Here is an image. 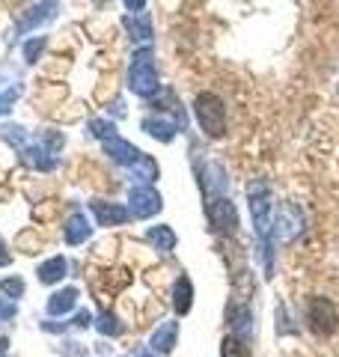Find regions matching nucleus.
Listing matches in <instances>:
<instances>
[{"label":"nucleus","mask_w":339,"mask_h":357,"mask_svg":"<svg viewBox=\"0 0 339 357\" xmlns=\"http://www.w3.org/2000/svg\"><path fill=\"white\" fill-rule=\"evenodd\" d=\"M194 114L199 128L209 134V137H223L226 131V107L214 93H199L194 102Z\"/></svg>","instance_id":"obj_1"},{"label":"nucleus","mask_w":339,"mask_h":357,"mask_svg":"<svg viewBox=\"0 0 339 357\" xmlns=\"http://www.w3.org/2000/svg\"><path fill=\"white\" fill-rule=\"evenodd\" d=\"M131 89L137 93L140 98H149L158 93V72H155V60H152V48H143L134 54V63H131Z\"/></svg>","instance_id":"obj_2"},{"label":"nucleus","mask_w":339,"mask_h":357,"mask_svg":"<svg viewBox=\"0 0 339 357\" xmlns=\"http://www.w3.org/2000/svg\"><path fill=\"white\" fill-rule=\"evenodd\" d=\"M307 325H310V331L315 333V337H331V333L336 331V325H339V312L327 298L315 295L307 304Z\"/></svg>","instance_id":"obj_3"},{"label":"nucleus","mask_w":339,"mask_h":357,"mask_svg":"<svg viewBox=\"0 0 339 357\" xmlns=\"http://www.w3.org/2000/svg\"><path fill=\"white\" fill-rule=\"evenodd\" d=\"M247 197H250V215H253V227L259 236L268 232V218H271V188L265 182H250L247 188Z\"/></svg>","instance_id":"obj_4"},{"label":"nucleus","mask_w":339,"mask_h":357,"mask_svg":"<svg viewBox=\"0 0 339 357\" xmlns=\"http://www.w3.org/2000/svg\"><path fill=\"white\" fill-rule=\"evenodd\" d=\"M206 215H209L211 229L214 232H223V236H232L235 227H239V215H235V208H232L229 199H223V197L209 199Z\"/></svg>","instance_id":"obj_5"},{"label":"nucleus","mask_w":339,"mask_h":357,"mask_svg":"<svg viewBox=\"0 0 339 357\" xmlns=\"http://www.w3.org/2000/svg\"><path fill=\"white\" fill-rule=\"evenodd\" d=\"M301 229H303V215H301V208L298 206H282L277 211V218H274V236L286 244L292 241L295 236H301Z\"/></svg>","instance_id":"obj_6"},{"label":"nucleus","mask_w":339,"mask_h":357,"mask_svg":"<svg viewBox=\"0 0 339 357\" xmlns=\"http://www.w3.org/2000/svg\"><path fill=\"white\" fill-rule=\"evenodd\" d=\"M161 208V194L149 185H137L131 188V215L134 218H152Z\"/></svg>","instance_id":"obj_7"},{"label":"nucleus","mask_w":339,"mask_h":357,"mask_svg":"<svg viewBox=\"0 0 339 357\" xmlns=\"http://www.w3.org/2000/svg\"><path fill=\"white\" fill-rule=\"evenodd\" d=\"M93 215L98 220V227H119V223H128L131 220V211L126 206L119 203H101V199H96L93 203Z\"/></svg>","instance_id":"obj_8"},{"label":"nucleus","mask_w":339,"mask_h":357,"mask_svg":"<svg viewBox=\"0 0 339 357\" xmlns=\"http://www.w3.org/2000/svg\"><path fill=\"white\" fill-rule=\"evenodd\" d=\"M56 6H60V3H56V0H42V3H36L33 9H27L30 15H24V18L18 21V30L24 33V30H33L36 24H45V21H51Z\"/></svg>","instance_id":"obj_9"},{"label":"nucleus","mask_w":339,"mask_h":357,"mask_svg":"<svg viewBox=\"0 0 339 357\" xmlns=\"http://www.w3.org/2000/svg\"><path fill=\"white\" fill-rule=\"evenodd\" d=\"M63 236H66V241H69V244L86 241V236H89V220H86L84 211H75V215L63 223Z\"/></svg>","instance_id":"obj_10"},{"label":"nucleus","mask_w":339,"mask_h":357,"mask_svg":"<svg viewBox=\"0 0 339 357\" xmlns=\"http://www.w3.org/2000/svg\"><path fill=\"white\" fill-rule=\"evenodd\" d=\"M176 333H179V325H176V321H164V325L152 333V349H155V351H164V354H167V351H173Z\"/></svg>","instance_id":"obj_11"},{"label":"nucleus","mask_w":339,"mask_h":357,"mask_svg":"<svg viewBox=\"0 0 339 357\" xmlns=\"http://www.w3.org/2000/svg\"><path fill=\"white\" fill-rule=\"evenodd\" d=\"M77 304V289H63V292H54L48 301V316H63Z\"/></svg>","instance_id":"obj_12"},{"label":"nucleus","mask_w":339,"mask_h":357,"mask_svg":"<svg viewBox=\"0 0 339 357\" xmlns=\"http://www.w3.org/2000/svg\"><path fill=\"white\" fill-rule=\"evenodd\" d=\"M143 128L152 134V137H161V140H173V134H176V128H179V122H173V119H155V116H146L143 119Z\"/></svg>","instance_id":"obj_13"},{"label":"nucleus","mask_w":339,"mask_h":357,"mask_svg":"<svg viewBox=\"0 0 339 357\" xmlns=\"http://www.w3.org/2000/svg\"><path fill=\"white\" fill-rule=\"evenodd\" d=\"M66 268H69V265H66L63 256H54V259H48V262L39 265V280H42V283H56V280H63Z\"/></svg>","instance_id":"obj_14"},{"label":"nucleus","mask_w":339,"mask_h":357,"mask_svg":"<svg viewBox=\"0 0 339 357\" xmlns=\"http://www.w3.org/2000/svg\"><path fill=\"white\" fill-rule=\"evenodd\" d=\"M190 298H194V289H190V280L188 277H179L176 280V289H173V307H176V312H185L190 310Z\"/></svg>","instance_id":"obj_15"},{"label":"nucleus","mask_w":339,"mask_h":357,"mask_svg":"<svg viewBox=\"0 0 339 357\" xmlns=\"http://www.w3.org/2000/svg\"><path fill=\"white\" fill-rule=\"evenodd\" d=\"M146 238H149L158 250H173L176 248V232L170 227H152L146 232Z\"/></svg>","instance_id":"obj_16"},{"label":"nucleus","mask_w":339,"mask_h":357,"mask_svg":"<svg viewBox=\"0 0 339 357\" xmlns=\"http://www.w3.org/2000/svg\"><path fill=\"white\" fill-rule=\"evenodd\" d=\"M126 27L134 33V39H152V27H149V18L134 13V18H126Z\"/></svg>","instance_id":"obj_17"},{"label":"nucleus","mask_w":339,"mask_h":357,"mask_svg":"<svg viewBox=\"0 0 339 357\" xmlns=\"http://www.w3.org/2000/svg\"><path fill=\"white\" fill-rule=\"evenodd\" d=\"M223 357H250V351H247V345L239 337H226L223 340Z\"/></svg>","instance_id":"obj_18"},{"label":"nucleus","mask_w":339,"mask_h":357,"mask_svg":"<svg viewBox=\"0 0 339 357\" xmlns=\"http://www.w3.org/2000/svg\"><path fill=\"white\" fill-rule=\"evenodd\" d=\"M0 289H3L9 298H21L24 295V280H18V277H6V280H0Z\"/></svg>","instance_id":"obj_19"},{"label":"nucleus","mask_w":339,"mask_h":357,"mask_svg":"<svg viewBox=\"0 0 339 357\" xmlns=\"http://www.w3.org/2000/svg\"><path fill=\"white\" fill-rule=\"evenodd\" d=\"M42 48H45V36L30 39V42L24 45V60H27V63H36V57L42 54Z\"/></svg>","instance_id":"obj_20"},{"label":"nucleus","mask_w":339,"mask_h":357,"mask_svg":"<svg viewBox=\"0 0 339 357\" xmlns=\"http://www.w3.org/2000/svg\"><path fill=\"white\" fill-rule=\"evenodd\" d=\"M18 96V86H13V89H6V93H0V114H6L9 110V105H13V98Z\"/></svg>","instance_id":"obj_21"},{"label":"nucleus","mask_w":339,"mask_h":357,"mask_svg":"<svg viewBox=\"0 0 339 357\" xmlns=\"http://www.w3.org/2000/svg\"><path fill=\"white\" fill-rule=\"evenodd\" d=\"M113 321H116V319L107 316V312H105V316H101V325H98V331H101V333H119V325H113Z\"/></svg>","instance_id":"obj_22"},{"label":"nucleus","mask_w":339,"mask_h":357,"mask_svg":"<svg viewBox=\"0 0 339 357\" xmlns=\"http://www.w3.org/2000/svg\"><path fill=\"white\" fill-rule=\"evenodd\" d=\"M15 316V307L13 304H3V301H0V321H9Z\"/></svg>","instance_id":"obj_23"},{"label":"nucleus","mask_w":339,"mask_h":357,"mask_svg":"<svg viewBox=\"0 0 339 357\" xmlns=\"http://www.w3.org/2000/svg\"><path fill=\"white\" fill-rule=\"evenodd\" d=\"M9 259H13V256L6 253V244H3V238H0V265H9Z\"/></svg>","instance_id":"obj_24"},{"label":"nucleus","mask_w":339,"mask_h":357,"mask_svg":"<svg viewBox=\"0 0 339 357\" xmlns=\"http://www.w3.org/2000/svg\"><path fill=\"white\" fill-rule=\"evenodd\" d=\"M143 3H146V0H126V6L131 9V13H140Z\"/></svg>","instance_id":"obj_25"},{"label":"nucleus","mask_w":339,"mask_h":357,"mask_svg":"<svg viewBox=\"0 0 339 357\" xmlns=\"http://www.w3.org/2000/svg\"><path fill=\"white\" fill-rule=\"evenodd\" d=\"M140 357H152V354H140Z\"/></svg>","instance_id":"obj_26"}]
</instances>
